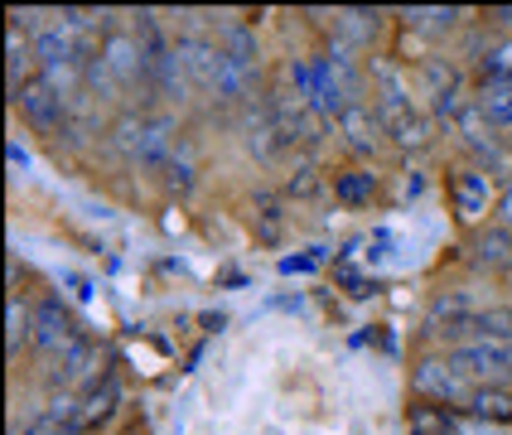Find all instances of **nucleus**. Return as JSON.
I'll return each instance as SVG.
<instances>
[{
    "mask_svg": "<svg viewBox=\"0 0 512 435\" xmlns=\"http://www.w3.org/2000/svg\"><path fill=\"white\" fill-rule=\"evenodd\" d=\"M397 15L416 34H450V29H459V20L469 10H459V5H416V10H397Z\"/></svg>",
    "mask_w": 512,
    "mask_h": 435,
    "instance_id": "a211bd4d",
    "label": "nucleus"
},
{
    "mask_svg": "<svg viewBox=\"0 0 512 435\" xmlns=\"http://www.w3.org/2000/svg\"><path fill=\"white\" fill-rule=\"evenodd\" d=\"M339 136L343 145H348V155H377L387 141V126H382V116H377V107H368V102H353V107H343L339 116Z\"/></svg>",
    "mask_w": 512,
    "mask_h": 435,
    "instance_id": "9b49d317",
    "label": "nucleus"
},
{
    "mask_svg": "<svg viewBox=\"0 0 512 435\" xmlns=\"http://www.w3.org/2000/svg\"><path fill=\"white\" fill-rule=\"evenodd\" d=\"M484 300L474 286H450V290H435L430 295V310H426V329H440V324H459V319L479 315Z\"/></svg>",
    "mask_w": 512,
    "mask_h": 435,
    "instance_id": "f8f14e48",
    "label": "nucleus"
},
{
    "mask_svg": "<svg viewBox=\"0 0 512 435\" xmlns=\"http://www.w3.org/2000/svg\"><path fill=\"white\" fill-rule=\"evenodd\" d=\"M406 435H459V411L455 406L416 402L406 411Z\"/></svg>",
    "mask_w": 512,
    "mask_h": 435,
    "instance_id": "f3484780",
    "label": "nucleus"
},
{
    "mask_svg": "<svg viewBox=\"0 0 512 435\" xmlns=\"http://www.w3.org/2000/svg\"><path fill=\"white\" fill-rule=\"evenodd\" d=\"M401 189H406V199H421V194H426V174H421V170H411V174H406V184H401Z\"/></svg>",
    "mask_w": 512,
    "mask_h": 435,
    "instance_id": "c756f323",
    "label": "nucleus"
},
{
    "mask_svg": "<svg viewBox=\"0 0 512 435\" xmlns=\"http://www.w3.org/2000/svg\"><path fill=\"white\" fill-rule=\"evenodd\" d=\"M10 165H15V170H29V155L20 145H10Z\"/></svg>",
    "mask_w": 512,
    "mask_h": 435,
    "instance_id": "7c9ffc66",
    "label": "nucleus"
},
{
    "mask_svg": "<svg viewBox=\"0 0 512 435\" xmlns=\"http://www.w3.org/2000/svg\"><path fill=\"white\" fill-rule=\"evenodd\" d=\"M377 78H382L377 116H382V126H387V141L397 145V150H406V155H426L430 145H435V121H430L421 107H411V97H406V87L397 83V73L377 68Z\"/></svg>",
    "mask_w": 512,
    "mask_h": 435,
    "instance_id": "f03ea898",
    "label": "nucleus"
},
{
    "mask_svg": "<svg viewBox=\"0 0 512 435\" xmlns=\"http://www.w3.org/2000/svg\"><path fill=\"white\" fill-rule=\"evenodd\" d=\"M445 363L455 368L459 382L469 387H488V382H508L512 377V339H484V344L450 348Z\"/></svg>",
    "mask_w": 512,
    "mask_h": 435,
    "instance_id": "20e7f679",
    "label": "nucleus"
},
{
    "mask_svg": "<svg viewBox=\"0 0 512 435\" xmlns=\"http://www.w3.org/2000/svg\"><path fill=\"white\" fill-rule=\"evenodd\" d=\"M34 344V305H25L20 295L5 300V353L20 358V348Z\"/></svg>",
    "mask_w": 512,
    "mask_h": 435,
    "instance_id": "aec40b11",
    "label": "nucleus"
},
{
    "mask_svg": "<svg viewBox=\"0 0 512 435\" xmlns=\"http://www.w3.org/2000/svg\"><path fill=\"white\" fill-rule=\"evenodd\" d=\"M160 189H165L170 199H194V189H199V165L179 150L170 165L160 170Z\"/></svg>",
    "mask_w": 512,
    "mask_h": 435,
    "instance_id": "412c9836",
    "label": "nucleus"
},
{
    "mask_svg": "<svg viewBox=\"0 0 512 435\" xmlns=\"http://www.w3.org/2000/svg\"><path fill=\"white\" fill-rule=\"evenodd\" d=\"M459 435H512V426H493V421H474L459 411Z\"/></svg>",
    "mask_w": 512,
    "mask_h": 435,
    "instance_id": "bb28decb",
    "label": "nucleus"
},
{
    "mask_svg": "<svg viewBox=\"0 0 512 435\" xmlns=\"http://www.w3.org/2000/svg\"><path fill=\"white\" fill-rule=\"evenodd\" d=\"M479 83H512V34L479 54Z\"/></svg>",
    "mask_w": 512,
    "mask_h": 435,
    "instance_id": "4be33fe9",
    "label": "nucleus"
},
{
    "mask_svg": "<svg viewBox=\"0 0 512 435\" xmlns=\"http://www.w3.org/2000/svg\"><path fill=\"white\" fill-rule=\"evenodd\" d=\"M508 150H512V136H508Z\"/></svg>",
    "mask_w": 512,
    "mask_h": 435,
    "instance_id": "473e14b6",
    "label": "nucleus"
},
{
    "mask_svg": "<svg viewBox=\"0 0 512 435\" xmlns=\"http://www.w3.org/2000/svg\"><path fill=\"white\" fill-rule=\"evenodd\" d=\"M252 228L261 232V242H276V237H281V228H285V203L276 199V194H261V199H256Z\"/></svg>",
    "mask_w": 512,
    "mask_h": 435,
    "instance_id": "5701e85b",
    "label": "nucleus"
},
{
    "mask_svg": "<svg viewBox=\"0 0 512 435\" xmlns=\"http://www.w3.org/2000/svg\"><path fill=\"white\" fill-rule=\"evenodd\" d=\"M474 107H479V116L508 141L512 136V83H479L474 87Z\"/></svg>",
    "mask_w": 512,
    "mask_h": 435,
    "instance_id": "dca6fc26",
    "label": "nucleus"
},
{
    "mask_svg": "<svg viewBox=\"0 0 512 435\" xmlns=\"http://www.w3.org/2000/svg\"><path fill=\"white\" fill-rule=\"evenodd\" d=\"M377 25H382V10H339L334 15V39L358 49V44L377 39Z\"/></svg>",
    "mask_w": 512,
    "mask_h": 435,
    "instance_id": "6ab92c4d",
    "label": "nucleus"
},
{
    "mask_svg": "<svg viewBox=\"0 0 512 435\" xmlns=\"http://www.w3.org/2000/svg\"><path fill=\"white\" fill-rule=\"evenodd\" d=\"M411 392L421 397V402H435V406H455V411H464V402H469V382H459L455 368L445 363V353L440 358H421L416 368H411Z\"/></svg>",
    "mask_w": 512,
    "mask_h": 435,
    "instance_id": "0eeeda50",
    "label": "nucleus"
},
{
    "mask_svg": "<svg viewBox=\"0 0 512 435\" xmlns=\"http://www.w3.org/2000/svg\"><path fill=\"white\" fill-rule=\"evenodd\" d=\"M78 334H83V329L73 324L68 305H63V295H44V300H34V348H39V353L58 358V353L73 344Z\"/></svg>",
    "mask_w": 512,
    "mask_h": 435,
    "instance_id": "6e6552de",
    "label": "nucleus"
},
{
    "mask_svg": "<svg viewBox=\"0 0 512 435\" xmlns=\"http://www.w3.org/2000/svg\"><path fill=\"white\" fill-rule=\"evenodd\" d=\"M174 49H179L184 83L199 87V92H213V83H218V68H223V44H218V34L189 29V34H179V39H174Z\"/></svg>",
    "mask_w": 512,
    "mask_h": 435,
    "instance_id": "423d86ee",
    "label": "nucleus"
},
{
    "mask_svg": "<svg viewBox=\"0 0 512 435\" xmlns=\"http://www.w3.org/2000/svg\"><path fill=\"white\" fill-rule=\"evenodd\" d=\"M102 377V344L92 334H78L73 344L54 358V387H92Z\"/></svg>",
    "mask_w": 512,
    "mask_h": 435,
    "instance_id": "9d476101",
    "label": "nucleus"
},
{
    "mask_svg": "<svg viewBox=\"0 0 512 435\" xmlns=\"http://www.w3.org/2000/svg\"><path fill=\"white\" fill-rule=\"evenodd\" d=\"M324 189V179H319V170H314L310 160H300L295 170H290V179L281 184V199H314Z\"/></svg>",
    "mask_w": 512,
    "mask_h": 435,
    "instance_id": "b1692460",
    "label": "nucleus"
},
{
    "mask_svg": "<svg viewBox=\"0 0 512 435\" xmlns=\"http://www.w3.org/2000/svg\"><path fill=\"white\" fill-rule=\"evenodd\" d=\"M319 261H324V247H310L305 257H281V271L285 276H295V271H314Z\"/></svg>",
    "mask_w": 512,
    "mask_h": 435,
    "instance_id": "cd10ccee",
    "label": "nucleus"
},
{
    "mask_svg": "<svg viewBox=\"0 0 512 435\" xmlns=\"http://www.w3.org/2000/svg\"><path fill=\"white\" fill-rule=\"evenodd\" d=\"M464 416L474 421H493V426H512V382H488V387H474L469 402H464Z\"/></svg>",
    "mask_w": 512,
    "mask_h": 435,
    "instance_id": "2eb2a0df",
    "label": "nucleus"
},
{
    "mask_svg": "<svg viewBox=\"0 0 512 435\" xmlns=\"http://www.w3.org/2000/svg\"><path fill=\"white\" fill-rule=\"evenodd\" d=\"M469 261L479 271H508L512 266V232L503 223H488V228H474V242H469Z\"/></svg>",
    "mask_w": 512,
    "mask_h": 435,
    "instance_id": "4468645a",
    "label": "nucleus"
},
{
    "mask_svg": "<svg viewBox=\"0 0 512 435\" xmlns=\"http://www.w3.org/2000/svg\"><path fill=\"white\" fill-rule=\"evenodd\" d=\"M498 203V179L479 165H459L450 174V213H455L464 228H479L484 213Z\"/></svg>",
    "mask_w": 512,
    "mask_h": 435,
    "instance_id": "39448f33",
    "label": "nucleus"
},
{
    "mask_svg": "<svg viewBox=\"0 0 512 435\" xmlns=\"http://www.w3.org/2000/svg\"><path fill=\"white\" fill-rule=\"evenodd\" d=\"M493 223H503L512 232V179L498 184V203H493Z\"/></svg>",
    "mask_w": 512,
    "mask_h": 435,
    "instance_id": "393cba45",
    "label": "nucleus"
},
{
    "mask_svg": "<svg viewBox=\"0 0 512 435\" xmlns=\"http://www.w3.org/2000/svg\"><path fill=\"white\" fill-rule=\"evenodd\" d=\"M121 435H141V431H121Z\"/></svg>",
    "mask_w": 512,
    "mask_h": 435,
    "instance_id": "2f4dec72",
    "label": "nucleus"
},
{
    "mask_svg": "<svg viewBox=\"0 0 512 435\" xmlns=\"http://www.w3.org/2000/svg\"><path fill=\"white\" fill-rule=\"evenodd\" d=\"M329 189H334V199L343 208H372V199L382 194V179H377L372 165H348V170H334Z\"/></svg>",
    "mask_w": 512,
    "mask_h": 435,
    "instance_id": "ddd939ff",
    "label": "nucleus"
},
{
    "mask_svg": "<svg viewBox=\"0 0 512 435\" xmlns=\"http://www.w3.org/2000/svg\"><path fill=\"white\" fill-rule=\"evenodd\" d=\"M107 145L116 160H126L131 170L160 174L179 155L174 145V116H141V112H121L107 126Z\"/></svg>",
    "mask_w": 512,
    "mask_h": 435,
    "instance_id": "f257e3e1",
    "label": "nucleus"
},
{
    "mask_svg": "<svg viewBox=\"0 0 512 435\" xmlns=\"http://www.w3.org/2000/svg\"><path fill=\"white\" fill-rule=\"evenodd\" d=\"M484 20H488V29H503V34H512V5H493Z\"/></svg>",
    "mask_w": 512,
    "mask_h": 435,
    "instance_id": "c85d7f7f",
    "label": "nucleus"
},
{
    "mask_svg": "<svg viewBox=\"0 0 512 435\" xmlns=\"http://www.w3.org/2000/svg\"><path fill=\"white\" fill-rule=\"evenodd\" d=\"M339 281L348 286V295H353V300H368V295H377V276L368 281V276H358V271H343Z\"/></svg>",
    "mask_w": 512,
    "mask_h": 435,
    "instance_id": "a878e982",
    "label": "nucleus"
},
{
    "mask_svg": "<svg viewBox=\"0 0 512 435\" xmlns=\"http://www.w3.org/2000/svg\"><path fill=\"white\" fill-rule=\"evenodd\" d=\"M10 107L25 116L39 136H49V141L78 136V126H73V97H63V92L49 87L39 73H34L25 87H15V92H10Z\"/></svg>",
    "mask_w": 512,
    "mask_h": 435,
    "instance_id": "7ed1b4c3",
    "label": "nucleus"
},
{
    "mask_svg": "<svg viewBox=\"0 0 512 435\" xmlns=\"http://www.w3.org/2000/svg\"><path fill=\"white\" fill-rule=\"evenodd\" d=\"M126 402V387H121V377L116 373H102L92 387L78 392V431L83 435H97L107 421H112L116 411Z\"/></svg>",
    "mask_w": 512,
    "mask_h": 435,
    "instance_id": "1a4fd4ad",
    "label": "nucleus"
}]
</instances>
